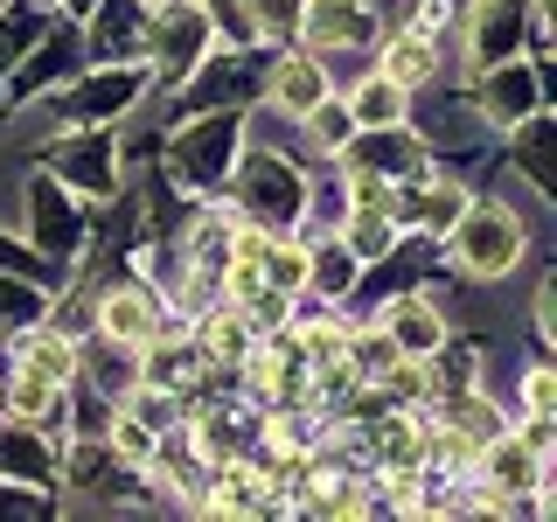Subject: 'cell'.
I'll use <instances>...</instances> for the list:
<instances>
[{
  "instance_id": "3957f363",
  "label": "cell",
  "mask_w": 557,
  "mask_h": 522,
  "mask_svg": "<svg viewBox=\"0 0 557 522\" xmlns=\"http://www.w3.org/2000/svg\"><path fill=\"white\" fill-rule=\"evenodd\" d=\"M147 91H153V70L139 57L133 63H98V70H84L70 91L28 98V119H35V126H112V119L139 112Z\"/></svg>"
},
{
  "instance_id": "e0dca14e",
  "label": "cell",
  "mask_w": 557,
  "mask_h": 522,
  "mask_svg": "<svg viewBox=\"0 0 557 522\" xmlns=\"http://www.w3.org/2000/svg\"><path fill=\"white\" fill-rule=\"evenodd\" d=\"M522 14H530V0H474L467 8V70H495L522 57Z\"/></svg>"
},
{
  "instance_id": "9a60e30c",
  "label": "cell",
  "mask_w": 557,
  "mask_h": 522,
  "mask_svg": "<svg viewBox=\"0 0 557 522\" xmlns=\"http://www.w3.org/2000/svg\"><path fill=\"white\" fill-rule=\"evenodd\" d=\"M147 28H153V8L147 0H98L91 8V28H84V57L91 63H147Z\"/></svg>"
},
{
  "instance_id": "6da1fadb",
  "label": "cell",
  "mask_w": 557,
  "mask_h": 522,
  "mask_svg": "<svg viewBox=\"0 0 557 522\" xmlns=\"http://www.w3.org/2000/svg\"><path fill=\"white\" fill-rule=\"evenodd\" d=\"M440 251L467 286H502V278H516L522 258H530V216H522L516 202L467 196V209L453 216V231L440 237Z\"/></svg>"
},
{
  "instance_id": "9c48e42d",
  "label": "cell",
  "mask_w": 557,
  "mask_h": 522,
  "mask_svg": "<svg viewBox=\"0 0 557 522\" xmlns=\"http://www.w3.org/2000/svg\"><path fill=\"white\" fill-rule=\"evenodd\" d=\"M22 209H28V244L42 258H57V265H70V258L84 251V196L77 188H63L49 167H35L28 174V188H22Z\"/></svg>"
},
{
  "instance_id": "277c9868",
  "label": "cell",
  "mask_w": 557,
  "mask_h": 522,
  "mask_svg": "<svg viewBox=\"0 0 557 522\" xmlns=\"http://www.w3.org/2000/svg\"><path fill=\"white\" fill-rule=\"evenodd\" d=\"M209 49H216V8H209V0H161V8H153V28H147L153 91H174Z\"/></svg>"
},
{
  "instance_id": "5bb4252c",
  "label": "cell",
  "mask_w": 557,
  "mask_h": 522,
  "mask_svg": "<svg viewBox=\"0 0 557 522\" xmlns=\"http://www.w3.org/2000/svg\"><path fill=\"white\" fill-rule=\"evenodd\" d=\"M57 460H63V432L57 425H28V418H8V425H0V481H22L35 495H57Z\"/></svg>"
},
{
  "instance_id": "8fae6325",
  "label": "cell",
  "mask_w": 557,
  "mask_h": 522,
  "mask_svg": "<svg viewBox=\"0 0 557 522\" xmlns=\"http://www.w3.org/2000/svg\"><path fill=\"white\" fill-rule=\"evenodd\" d=\"M327 91H335V77H327V63L313 57V49H300V42H278L272 57H265V77H258V104H272L278 119H300V112H313Z\"/></svg>"
},
{
  "instance_id": "52a82bcc",
  "label": "cell",
  "mask_w": 557,
  "mask_h": 522,
  "mask_svg": "<svg viewBox=\"0 0 557 522\" xmlns=\"http://www.w3.org/2000/svg\"><path fill=\"white\" fill-rule=\"evenodd\" d=\"M293 42L313 49L321 63H348V57H370L383 42V14L376 0H307L300 28H293Z\"/></svg>"
},
{
  "instance_id": "8992f818",
  "label": "cell",
  "mask_w": 557,
  "mask_h": 522,
  "mask_svg": "<svg viewBox=\"0 0 557 522\" xmlns=\"http://www.w3.org/2000/svg\"><path fill=\"white\" fill-rule=\"evenodd\" d=\"M237 147H244V112H196L182 133L168 139L161 174H174L182 188H202V196H209V188H223Z\"/></svg>"
},
{
  "instance_id": "484cf974",
  "label": "cell",
  "mask_w": 557,
  "mask_h": 522,
  "mask_svg": "<svg viewBox=\"0 0 557 522\" xmlns=\"http://www.w3.org/2000/svg\"><path fill=\"white\" fill-rule=\"evenodd\" d=\"M522 418H557V370L544 356L522 370Z\"/></svg>"
},
{
  "instance_id": "7c38bea8",
  "label": "cell",
  "mask_w": 557,
  "mask_h": 522,
  "mask_svg": "<svg viewBox=\"0 0 557 522\" xmlns=\"http://www.w3.org/2000/svg\"><path fill=\"white\" fill-rule=\"evenodd\" d=\"M49 174H57L63 188H77L84 202H112L119 196V139H112V126H84L77 139H63V147L49 153Z\"/></svg>"
},
{
  "instance_id": "83f0119b",
  "label": "cell",
  "mask_w": 557,
  "mask_h": 522,
  "mask_svg": "<svg viewBox=\"0 0 557 522\" xmlns=\"http://www.w3.org/2000/svg\"><path fill=\"white\" fill-rule=\"evenodd\" d=\"M147 8H161V0H147Z\"/></svg>"
},
{
  "instance_id": "4fadbf2b",
  "label": "cell",
  "mask_w": 557,
  "mask_h": 522,
  "mask_svg": "<svg viewBox=\"0 0 557 522\" xmlns=\"http://www.w3.org/2000/svg\"><path fill=\"white\" fill-rule=\"evenodd\" d=\"M383 335H391L397 356H432L446 335H453V313L440 300V286H411V293H391V300L376 307Z\"/></svg>"
},
{
  "instance_id": "d6986e66",
  "label": "cell",
  "mask_w": 557,
  "mask_h": 522,
  "mask_svg": "<svg viewBox=\"0 0 557 522\" xmlns=\"http://www.w3.org/2000/svg\"><path fill=\"white\" fill-rule=\"evenodd\" d=\"M356 278H362V258L348 251V237H342V231L307 237V293H313L321 307H342L348 293H356Z\"/></svg>"
},
{
  "instance_id": "2e32d148",
  "label": "cell",
  "mask_w": 557,
  "mask_h": 522,
  "mask_svg": "<svg viewBox=\"0 0 557 522\" xmlns=\"http://www.w3.org/2000/svg\"><path fill=\"white\" fill-rule=\"evenodd\" d=\"M77 63H84V28H70V22H42V35L28 42V57L8 70V77H14V104L42 98L49 84L70 77Z\"/></svg>"
},
{
  "instance_id": "7a4b0ae2",
  "label": "cell",
  "mask_w": 557,
  "mask_h": 522,
  "mask_svg": "<svg viewBox=\"0 0 557 522\" xmlns=\"http://www.w3.org/2000/svg\"><path fill=\"white\" fill-rule=\"evenodd\" d=\"M223 196H231V209L244 223H258V231H300L307 174L278 147H237L231 174H223Z\"/></svg>"
},
{
  "instance_id": "4316f807",
  "label": "cell",
  "mask_w": 557,
  "mask_h": 522,
  "mask_svg": "<svg viewBox=\"0 0 557 522\" xmlns=\"http://www.w3.org/2000/svg\"><path fill=\"white\" fill-rule=\"evenodd\" d=\"M530 321H536V341H550V335H557V278H550V272L536 278V300H530Z\"/></svg>"
},
{
  "instance_id": "44dd1931",
  "label": "cell",
  "mask_w": 557,
  "mask_h": 522,
  "mask_svg": "<svg viewBox=\"0 0 557 522\" xmlns=\"http://www.w3.org/2000/svg\"><path fill=\"white\" fill-rule=\"evenodd\" d=\"M342 104H348L356 126H397V119H411V98L397 91L391 77H376V70H362V77L342 91Z\"/></svg>"
},
{
  "instance_id": "603a6c76",
  "label": "cell",
  "mask_w": 557,
  "mask_h": 522,
  "mask_svg": "<svg viewBox=\"0 0 557 522\" xmlns=\"http://www.w3.org/2000/svg\"><path fill=\"white\" fill-rule=\"evenodd\" d=\"M293 126H307V147L321 153V161H335V153L348 147V139H356V119H348V104H342L335 91H327L321 104H313V112H300Z\"/></svg>"
},
{
  "instance_id": "30bf717a",
  "label": "cell",
  "mask_w": 557,
  "mask_h": 522,
  "mask_svg": "<svg viewBox=\"0 0 557 522\" xmlns=\"http://www.w3.org/2000/svg\"><path fill=\"white\" fill-rule=\"evenodd\" d=\"M481 91H474V119L487 133H509L516 119L530 112H550V63H530V57H509L495 70H481Z\"/></svg>"
},
{
  "instance_id": "7402d4cb",
  "label": "cell",
  "mask_w": 557,
  "mask_h": 522,
  "mask_svg": "<svg viewBox=\"0 0 557 522\" xmlns=\"http://www.w3.org/2000/svg\"><path fill=\"white\" fill-rule=\"evenodd\" d=\"M300 14H307V0H237V22H244V35H251V42H265V49L293 42Z\"/></svg>"
},
{
  "instance_id": "ffe728a7",
  "label": "cell",
  "mask_w": 557,
  "mask_h": 522,
  "mask_svg": "<svg viewBox=\"0 0 557 522\" xmlns=\"http://www.w3.org/2000/svg\"><path fill=\"white\" fill-rule=\"evenodd\" d=\"M509 167L530 182L536 202H550V112H530L509 126Z\"/></svg>"
},
{
  "instance_id": "f1b7e54d",
  "label": "cell",
  "mask_w": 557,
  "mask_h": 522,
  "mask_svg": "<svg viewBox=\"0 0 557 522\" xmlns=\"http://www.w3.org/2000/svg\"><path fill=\"white\" fill-rule=\"evenodd\" d=\"M0 376H8V370H0Z\"/></svg>"
},
{
  "instance_id": "5b68a950",
  "label": "cell",
  "mask_w": 557,
  "mask_h": 522,
  "mask_svg": "<svg viewBox=\"0 0 557 522\" xmlns=\"http://www.w3.org/2000/svg\"><path fill=\"white\" fill-rule=\"evenodd\" d=\"M272 49H209V57L174 84V119H196V112H244L258 98V77H265Z\"/></svg>"
},
{
  "instance_id": "ba28073f",
  "label": "cell",
  "mask_w": 557,
  "mask_h": 522,
  "mask_svg": "<svg viewBox=\"0 0 557 522\" xmlns=\"http://www.w3.org/2000/svg\"><path fill=\"white\" fill-rule=\"evenodd\" d=\"M174 327H182V321H174ZM91 335H104V341H119V348H133V356H139L147 341L168 335L161 293H153L139 272L112 278V286H98V293H91Z\"/></svg>"
},
{
  "instance_id": "ac0fdd59",
  "label": "cell",
  "mask_w": 557,
  "mask_h": 522,
  "mask_svg": "<svg viewBox=\"0 0 557 522\" xmlns=\"http://www.w3.org/2000/svg\"><path fill=\"white\" fill-rule=\"evenodd\" d=\"M370 70H376V77H391L405 98H425L432 84H440V42H432V35L397 28V35H383V42L370 49Z\"/></svg>"
},
{
  "instance_id": "d4e9b609",
  "label": "cell",
  "mask_w": 557,
  "mask_h": 522,
  "mask_svg": "<svg viewBox=\"0 0 557 522\" xmlns=\"http://www.w3.org/2000/svg\"><path fill=\"white\" fill-rule=\"evenodd\" d=\"M42 307H49L42 286H28V278H8V272H0V341L22 335L28 321H42Z\"/></svg>"
},
{
  "instance_id": "cb8c5ba5",
  "label": "cell",
  "mask_w": 557,
  "mask_h": 522,
  "mask_svg": "<svg viewBox=\"0 0 557 522\" xmlns=\"http://www.w3.org/2000/svg\"><path fill=\"white\" fill-rule=\"evenodd\" d=\"M0 272L8 278H28V286H63L70 278V265H57V258H42L35 244H22V237H0Z\"/></svg>"
}]
</instances>
